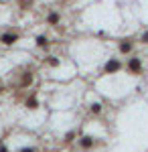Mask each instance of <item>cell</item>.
<instances>
[{
    "label": "cell",
    "instance_id": "30bf717a",
    "mask_svg": "<svg viewBox=\"0 0 148 152\" xmlns=\"http://www.w3.org/2000/svg\"><path fill=\"white\" fill-rule=\"evenodd\" d=\"M47 63H49L51 67H57V65H59V59L57 57H47Z\"/></svg>",
    "mask_w": 148,
    "mask_h": 152
},
{
    "label": "cell",
    "instance_id": "5bb4252c",
    "mask_svg": "<svg viewBox=\"0 0 148 152\" xmlns=\"http://www.w3.org/2000/svg\"><path fill=\"white\" fill-rule=\"evenodd\" d=\"M21 152H34V148H23Z\"/></svg>",
    "mask_w": 148,
    "mask_h": 152
},
{
    "label": "cell",
    "instance_id": "2e32d148",
    "mask_svg": "<svg viewBox=\"0 0 148 152\" xmlns=\"http://www.w3.org/2000/svg\"><path fill=\"white\" fill-rule=\"evenodd\" d=\"M0 94H2V87H0Z\"/></svg>",
    "mask_w": 148,
    "mask_h": 152
},
{
    "label": "cell",
    "instance_id": "9a60e30c",
    "mask_svg": "<svg viewBox=\"0 0 148 152\" xmlns=\"http://www.w3.org/2000/svg\"><path fill=\"white\" fill-rule=\"evenodd\" d=\"M0 152H8V148L6 146H0Z\"/></svg>",
    "mask_w": 148,
    "mask_h": 152
},
{
    "label": "cell",
    "instance_id": "7a4b0ae2",
    "mask_svg": "<svg viewBox=\"0 0 148 152\" xmlns=\"http://www.w3.org/2000/svg\"><path fill=\"white\" fill-rule=\"evenodd\" d=\"M128 71H130V73H140V71H142V61L138 57H132L128 61Z\"/></svg>",
    "mask_w": 148,
    "mask_h": 152
},
{
    "label": "cell",
    "instance_id": "277c9868",
    "mask_svg": "<svg viewBox=\"0 0 148 152\" xmlns=\"http://www.w3.org/2000/svg\"><path fill=\"white\" fill-rule=\"evenodd\" d=\"M120 67H122V63H120L118 59H110V61L106 63V67H103V71H106V73H116V71L120 69Z\"/></svg>",
    "mask_w": 148,
    "mask_h": 152
},
{
    "label": "cell",
    "instance_id": "5b68a950",
    "mask_svg": "<svg viewBox=\"0 0 148 152\" xmlns=\"http://www.w3.org/2000/svg\"><path fill=\"white\" fill-rule=\"evenodd\" d=\"M59 18H61V16H59V12H49V16H47V23L55 26V24H59Z\"/></svg>",
    "mask_w": 148,
    "mask_h": 152
},
{
    "label": "cell",
    "instance_id": "6da1fadb",
    "mask_svg": "<svg viewBox=\"0 0 148 152\" xmlns=\"http://www.w3.org/2000/svg\"><path fill=\"white\" fill-rule=\"evenodd\" d=\"M16 41H18V35H16V33H10V31H8V33H2V35H0V43L6 45V47L14 45Z\"/></svg>",
    "mask_w": 148,
    "mask_h": 152
},
{
    "label": "cell",
    "instance_id": "ba28073f",
    "mask_svg": "<svg viewBox=\"0 0 148 152\" xmlns=\"http://www.w3.org/2000/svg\"><path fill=\"white\" fill-rule=\"evenodd\" d=\"M37 45H39L41 49H45L47 45H49V41H47V37H43V35H41V37H37Z\"/></svg>",
    "mask_w": 148,
    "mask_h": 152
},
{
    "label": "cell",
    "instance_id": "8fae6325",
    "mask_svg": "<svg viewBox=\"0 0 148 152\" xmlns=\"http://www.w3.org/2000/svg\"><path fill=\"white\" fill-rule=\"evenodd\" d=\"M91 112H93V114H100V112H102V104H93L91 105Z\"/></svg>",
    "mask_w": 148,
    "mask_h": 152
},
{
    "label": "cell",
    "instance_id": "8992f818",
    "mask_svg": "<svg viewBox=\"0 0 148 152\" xmlns=\"http://www.w3.org/2000/svg\"><path fill=\"white\" fill-rule=\"evenodd\" d=\"M79 144H81V148H91L93 146V138L91 136H83L79 140Z\"/></svg>",
    "mask_w": 148,
    "mask_h": 152
},
{
    "label": "cell",
    "instance_id": "52a82bcc",
    "mask_svg": "<svg viewBox=\"0 0 148 152\" xmlns=\"http://www.w3.org/2000/svg\"><path fill=\"white\" fill-rule=\"evenodd\" d=\"M26 107H29V110H34V107H39V99H37L34 95H31V97L26 99Z\"/></svg>",
    "mask_w": 148,
    "mask_h": 152
},
{
    "label": "cell",
    "instance_id": "7c38bea8",
    "mask_svg": "<svg viewBox=\"0 0 148 152\" xmlns=\"http://www.w3.org/2000/svg\"><path fill=\"white\" fill-rule=\"evenodd\" d=\"M73 136H75V134H73V132H69L67 136H65V142H71V140H73Z\"/></svg>",
    "mask_w": 148,
    "mask_h": 152
},
{
    "label": "cell",
    "instance_id": "9c48e42d",
    "mask_svg": "<svg viewBox=\"0 0 148 152\" xmlns=\"http://www.w3.org/2000/svg\"><path fill=\"white\" fill-rule=\"evenodd\" d=\"M31 81H33V75H31V73H24V77H23V81H21V85H29Z\"/></svg>",
    "mask_w": 148,
    "mask_h": 152
},
{
    "label": "cell",
    "instance_id": "3957f363",
    "mask_svg": "<svg viewBox=\"0 0 148 152\" xmlns=\"http://www.w3.org/2000/svg\"><path fill=\"white\" fill-rule=\"evenodd\" d=\"M118 49H120V53H124V55H128L132 49H134V41L132 39H124V41H120V45H118Z\"/></svg>",
    "mask_w": 148,
    "mask_h": 152
},
{
    "label": "cell",
    "instance_id": "4fadbf2b",
    "mask_svg": "<svg viewBox=\"0 0 148 152\" xmlns=\"http://www.w3.org/2000/svg\"><path fill=\"white\" fill-rule=\"evenodd\" d=\"M142 43H146V45H148V31L144 33V35H142Z\"/></svg>",
    "mask_w": 148,
    "mask_h": 152
}]
</instances>
